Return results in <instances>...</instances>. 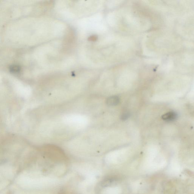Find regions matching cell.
<instances>
[{
    "instance_id": "obj_2",
    "label": "cell",
    "mask_w": 194,
    "mask_h": 194,
    "mask_svg": "<svg viewBox=\"0 0 194 194\" xmlns=\"http://www.w3.org/2000/svg\"><path fill=\"white\" fill-rule=\"evenodd\" d=\"M119 102V99L118 96H112L107 99L106 102L109 106H115L118 105Z\"/></svg>"
},
{
    "instance_id": "obj_5",
    "label": "cell",
    "mask_w": 194,
    "mask_h": 194,
    "mask_svg": "<svg viewBox=\"0 0 194 194\" xmlns=\"http://www.w3.org/2000/svg\"><path fill=\"white\" fill-rule=\"evenodd\" d=\"M59 194H69L65 192V191H61V192H60L59 193Z\"/></svg>"
},
{
    "instance_id": "obj_4",
    "label": "cell",
    "mask_w": 194,
    "mask_h": 194,
    "mask_svg": "<svg viewBox=\"0 0 194 194\" xmlns=\"http://www.w3.org/2000/svg\"><path fill=\"white\" fill-rule=\"evenodd\" d=\"M129 116V113L128 112H125L122 114L121 116V119L122 120H126L128 119Z\"/></svg>"
},
{
    "instance_id": "obj_3",
    "label": "cell",
    "mask_w": 194,
    "mask_h": 194,
    "mask_svg": "<svg viewBox=\"0 0 194 194\" xmlns=\"http://www.w3.org/2000/svg\"><path fill=\"white\" fill-rule=\"evenodd\" d=\"M20 67L18 65H12L10 68V71L13 73H18L20 71Z\"/></svg>"
},
{
    "instance_id": "obj_1",
    "label": "cell",
    "mask_w": 194,
    "mask_h": 194,
    "mask_svg": "<svg viewBox=\"0 0 194 194\" xmlns=\"http://www.w3.org/2000/svg\"><path fill=\"white\" fill-rule=\"evenodd\" d=\"M178 117V115L176 113L171 111L164 114L162 116L163 120L168 122L173 121L175 120Z\"/></svg>"
}]
</instances>
